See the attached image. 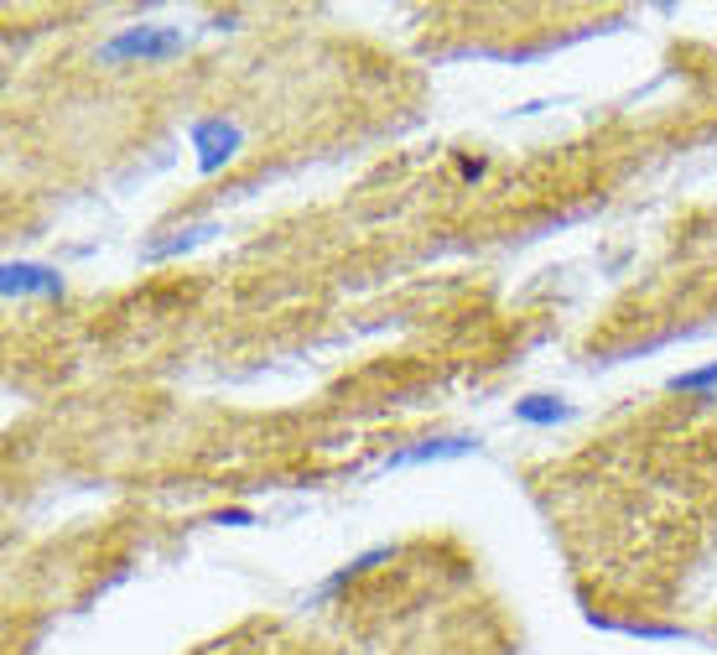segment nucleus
Listing matches in <instances>:
<instances>
[{
    "label": "nucleus",
    "mask_w": 717,
    "mask_h": 655,
    "mask_svg": "<svg viewBox=\"0 0 717 655\" xmlns=\"http://www.w3.org/2000/svg\"><path fill=\"white\" fill-rule=\"evenodd\" d=\"M515 416L530 422V427H557V422L572 416V406L562 396H526V401H515Z\"/></svg>",
    "instance_id": "39448f33"
},
{
    "label": "nucleus",
    "mask_w": 717,
    "mask_h": 655,
    "mask_svg": "<svg viewBox=\"0 0 717 655\" xmlns=\"http://www.w3.org/2000/svg\"><path fill=\"white\" fill-rule=\"evenodd\" d=\"M0 287H6V297H63V277L37 260H6Z\"/></svg>",
    "instance_id": "7ed1b4c3"
},
{
    "label": "nucleus",
    "mask_w": 717,
    "mask_h": 655,
    "mask_svg": "<svg viewBox=\"0 0 717 655\" xmlns=\"http://www.w3.org/2000/svg\"><path fill=\"white\" fill-rule=\"evenodd\" d=\"M188 37L177 27H125L119 37H110L100 48V63H125V58H141V63H162L172 52H183Z\"/></svg>",
    "instance_id": "f257e3e1"
},
{
    "label": "nucleus",
    "mask_w": 717,
    "mask_h": 655,
    "mask_svg": "<svg viewBox=\"0 0 717 655\" xmlns=\"http://www.w3.org/2000/svg\"><path fill=\"white\" fill-rule=\"evenodd\" d=\"M391 557H395V547H375V552L354 557V562H343V568L333 572V578H328V583L318 588V593H312V599H333V593H339V588L349 583V578H358V572H370V568H375V562H391Z\"/></svg>",
    "instance_id": "423d86ee"
},
{
    "label": "nucleus",
    "mask_w": 717,
    "mask_h": 655,
    "mask_svg": "<svg viewBox=\"0 0 717 655\" xmlns=\"http://www.w3.org/2000/svg\"><path fill=\"white\" fill-rule=\"evenodd\" d=\"M219 526H256V516H250V510H224Z\"/></svg>",
    "instance_id": "6e6552de"
},
{
    "label": "nucleus",
    "mask_w": 717,
    "mask_h": 655,
    "mask_svg": "<svg viewBox=\"0 0 717 655\" xmlns=\"http://www.w3.org/2000/svg\"><path fill=\"white\" fill-rule=\"evenodd\" d=\"M478 448V437H427V443H411V448H395L385 458V474L391 468H416V464H443V458H468Z\"/></svg>",
    "instance_id": "20e7f679"
},
{
    "label": "nucleus",
    "mask_w": 717,
    "mask_h": 655,
    "mask_svg": "<svg viewBox=\"0 0 717 655\" xmlns=\"http://www.w3.org/2000/svg\"><path fill=\"white\" fill-rule=\"evenodd\" d=\"M671 391H676V396L717 401V364H702V370H682V375H671Z\"/></svg>",
    "instance_id": "0eeeda50"
},
{
    "label": "nucleus",
    "mask_w": 717,
    "mask_h": 655,
    "mask_svg": "<svg viewBox=\"0 0 717 655\" xmlns=\"http://www.w3.org/2000/svg\"><path fill=\"white\" fill-rule=\"evenodd\" d=\"M193 152H198V167L204 173H219L224 162H235L239 146H245V131H239L235 121H224V115H214V121H198L188 131Z\"/></svg>",
    "instance_id": "f03ea898"
}]
</instances>
